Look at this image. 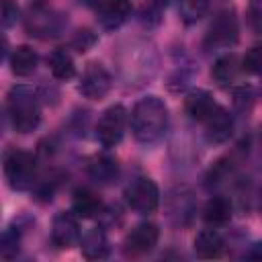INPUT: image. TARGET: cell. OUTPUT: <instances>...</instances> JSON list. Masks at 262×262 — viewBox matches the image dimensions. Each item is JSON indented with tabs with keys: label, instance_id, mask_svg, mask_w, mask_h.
I'll use <instances>...</instances> for the list:
<instances>
[{
	"label": "cell",
	"instance_id": "cell-16",
	"mask_svg": "<svg viewBox=\"0 0 262 262\" xmlns=\"http://www.w3.org/2000/svg\"><path fill=\"white\" fill-rule=\"evenodd\" d=\"M102 209V203L100 199L88 190V188H80L74 192V199H72V211L76 213V217H82V219H90V217H96Z\"/></svg>",
	"mask_w": 262,
	"mask_h": 262
},
{
	"label": "cell",
	"instance_id": "cell-1",
	"mask_svg": "<svg viewBox=\"0 0 262 262\" xmlns=\"http://www.w3.org/2000/svg\"><path fill=\"white\" fill-rule=\"evenodd\" d=\"M168 125V108L158 96H143L131 111V131L139 143H154Z\"/></svg>",
	"mask_w": 262,
	"mask_h": 262
},
{
	"label": "cell",
	"instance_id": "cell-9",
	"mask_svg": "<svg viewBox=\"0 0 262 262\" xmlns=\"http://www.w3.org/2000/svg\"><path fill=\"white\" fill-rule=\"evenodd\" d=\"M158 237H160V231L154 223H139L125 237V254H129V256L147 254L156 248Z\"/></svg>",
	"mask_w": 262,
	"mask_h": 262
},
{
	"label": "cell",
	"instance_id": "cell-28",
	"mask_svg": "<svg viewBox=\"0 0 262 262\" xmlns=\"http://www.w3.org/2000/svg\"><path fill=\"white\" fill-rule=\"evenodd\" d=\"M248 258H252V260H262V242H258V244L252 246V250L248 252Z\"/></svg>",
	"mask_w": 262,
	"mask_h": 262
},
{
	"label": "cell",
	"instance_id": "cell-19",
	"mask_svg": "<svg viewBox=\"0 0 262 262\" xmlns=\"http://www.w3.org/2000/svg\"><path fill=\"white\" fill-rule=\"evenodd\" d=\"M49 70L51 74L57 78V80H70L74 78L76 74V66H74V59L68 51L63 49H55L51 55H49Z\"/></svg>",
	"mask_w": 262,
	"mask_h": 262
},
{
	"label": "cell",
	"instance_id": "cell-23",
	"mask_svg": "<svg viewBox=\"0 0 262 262\" xmlns=\"http://www.w3.org/2000/svg\"><path fill=\"white\" fill-rule=\"evenodd\" d=\"M0 252H2V258L4 260H10V258L16 256V252H18V233L16 231H12V229L4 231Z\"/></svg>",
	"mask_w": 262,
	"mask_h": 262
},
{
	"label": "cell",
	"instance_id": "cell-11",
	"mask_svg": "<svg viewBox=\"0 0 262 262\" xmlns=\"http://www.w3.org/2000/svg\"><path fill=\"white\" fill-rule=\"evenodd\" d=\"M131 12L129 0H98L96 14L104 29H117L121 27Z\"/></svg>",
	"mask_w": 262,
	"mask_h": 262
},
{
	"label": "cell",
	"instance_id": "cell-25",
	"mask_svg": "<svg viewBox=\"0 0 262 262\" xmlns=\"http://www.w3.org/2000/svg\"><path fill=\"white\" fill-rule=\"evenodd\" d=\"M18 6H16V2H12V0H2V27L4 29H10L12 25H16V20H18Z\"/></svg>",
	"mask_w": 262,
	"mask_h": 262
},
{
	"label": "cell",
	"instance_id": "cell-20",
	"mask_svg": "<svg viewBox=\"0 0 262 262\" xmlns=\"http://www.w3.org/2000/svg\"><path fill=\"white\" fill-rule=\"evenodd\" d=\"M88 174L96 182H111L117 176V162L108 156H96L88 164Z\"/></svg>",
	"mask_w": 262,
	"mask_h": 262
},
{
	"label": "cell",
	"instance_id": "cell-17",
	"mask_svg": "<svg viewBox=\"0 0 262 262\" xmlns=\"http://www.w3.org/2000/svg\"><path fill=\"white\" fill-rule=\"evenodd\" d=\"M37 61H39V57L29 45H18L10 55V70L14 76L25 78V76H31L35 72Z\"/></svg>",
	"mask_w": 262,
	"mask_h": 262
},
{
	"label": "cell",
	"instance_id": "cell-13",
	"mask_svg": "<svg viewBox=\"0 0 262 262\" xmlns=\"http://www.w3.org/2000/svg\"><path fill=\"white\" fill-rule=\"evenodd\" d=\"M80 248H82L84 258H88V260L106 258V254H108V242H106L104 231H102L100 227L88 229V231L80 237Z\"/></svg>",
	"mask_w": 262,
	"mask_h": 262
},
{
	"label": "cell",
	"instance_id": "cell-6",
	"mask_svg": "<svg viewBox=\"0 0 262 262\" xmlns=\"http://www.w3.org/2000/svg\"><path fill=\"white\" fill-rule=\"evenodd\" d=\"M125 123H127V111L121 104L108 106L98 123H96V137L104 147H115L125 133Z\"/></svg>",
	"mask_w": 262,
	"mask_h": 262
},
{
	"label": "cell",
	"instance_id": "cell-8",
	"mask_svg": "<svg viewBox=\"0 0 262 262\" xmlns=\"http://www.w3.org/2000/svg\"><path fill=\"white\" fill-rule=\"evenodd\" d=\"M80 227H78V219L76 213H57L51 225V242L55 248L59 250H70L80 242Z\"/></svg>",
	"mask_w": 262,
	"mask_h": 262
},
{
	"label": "cell",
	"instance_id": "cell-14",
	"mask_svg": "<svg viewBox=\"0 0 262 262\" xmlns=\"http://www.w3.org/2000/svg\"><path fill=\"white\" fill-rule=\"evenodd\" d=\"M242 68H244V63L237 59V55L227 53V55H221V57L213 63L211 76H213V80H215L219 86H227V84H231V82L237 78V74H239Z\"/></svg>",
	"mask_w": 262,
	"mask_h": 262
},
{
	"label": "cell",
	"instance_id": "cell-29",
	"mask_svg": "<svg viewBox=\"0 0 262 262\" xmlns=\"http://www.w3.org/2000/svg\"><path fill=\"white\" fill-rule=\"evenodd\" d=\"M258 211L262 215V188H260V194H258Z\"/></svg>",
	"mask_w": 262,
	"mask_h": 262
},
{
	"label": "cell",
	"instance_id": "cell-21",
	"mask_svg": "<svg viewBox=\"0 0 262 262\" xmlns=\"http://www.w3.org/2000/svg\"><path fill=\"white\" fill-rule=\"evenodd\" d=\"M209 10V0H180L178 2V12L180 18L186 25H194L196 20H201Z\"/></svg>",
	"mask_w": 262,
	"mask_h": 262
},
{
	"label": "cell",
	"instance_id": "cell-15",
	"mask_svg": "<svg viewBox=\"0 0 262 262\" xmlns=\"http://www.w3.org/2000/svg\"><path fill=\"white\" fill-rule=\"evenodd\" d=\"M223 252V237L217 229H203L194 237V254L199 258H217Z\"/></svg>",
	"mask_w": 262,
	"mask_h": 262
},
{
	"label": "cell",
	"instance_id": "cell-3",
	"mask_svg": "<svg viewBox=\"0 0 262 262\" xmlns=\"http://www.w3.org/2000/svg\"><path fill=\"white\" fill-rule=\"evenodd\" d=\"M37 170L35 156L25 149H12L4 158V176L12 190H25L33 184Z\"/></svg>",
	"mask_w": 262,
	"mask_h": 262
},
{
	"label": "cell",
	"instance_id": "cell-2",
	"mask_svg": "<svg viewBox=\"0 0 262 262\" xmlns=\"http://www.w3.org/2000/svg\"><path fill=\"white\" fill-rule=\"evenodd\" d=\"M8 115L12 121L14 131L29 133L41 121V111L33 88L29 86H14L8 94Z\"/></svg>",
	"mask_w": 262,
	"mask_h": 262
},
{
	"label": "cell",
	"instance_id": "cell-7",
	"mask_svg": "<svg viewBox=\"0 0 262 262\" xmlns=\"http://www.w3.org/2000/svg\"><path fill=\"white\" fill-rule=\"evenodd\" d=\"M113 86V80H111V74L104 70V66L92 61L84 68L82 76H80V84H78V90L84 98L88 100H100L108 94Z\"/></svg>",
	"mask_w": 262,
	"mask_h": 262
},
{
	"label": "cell",
	"instance_id": "cell-24",
	"mask_svg": "<svg viewBox=\"0 0 262 262\" xmlns=\"http://www.w3.org/2000/svg\"><path fill=\"white\" fill-rule=\"evenodd\" d=\"M248 23L256 35H262V0L248 2Z\"/></svg>",
	"mask_w": 262,
	"mask_h": 262
},
{
	"label": "cell",
	"instance_id": "cell-4",
	"mask_svg": "<svg viewBox=\"0 0 262 262\" xmlns=\"http://www.w3.org/2000/svg\"><path fill=\"white\" fill-rule=\"evenodd\" d=\"M125 201L129 205V209H133L139 215H149L158 209L160 205V190L158 184L147 178V176H139L133 182L127 184L125 188Z\"/></svg>",
	"mask_w": 262,
	"mask_h": 262
},
{
	"label": "cell",
	"instance_id": "cell-5",
	"mask_svg": "<svg viewBox=\"0 0 262 262\" xmlns=\"http://www.w3.org/2000/svg\"><path fill=\"white\" fill-rule=\"evenodd\" d=\"M235 41H237V18H235L233 10L225 8L209 25L205 45L211 49H225V47L233 45Z\"/></svg>",
	"mask_w": 262,
	"mask_h": 262
},
{
	"label": "cell",
	"instance_id": "cell-27",
	"mask_svg": "<svg viewBox=\"0 0 262 262\" xmlns=\"http://www.w3.org/2000/svg\"><path fill=\"white\" fill-rule=\"evenodd\" d=\"M94 41H96V37L90 31H78V35L74 37V47L78 51H86Z\"/></svg>",
	"mask_w": 262,
	"mask_h": 262
},
{
	"label": "cell",
	"instance_id": "cell-10",
	"mask_svg": "<svg viewBox=\"0 0 262 262\" xmlns=\"http://www.w3.org/2000/svg\"><path fill=\"white\" fill-rule=\"evenodd\" d=\"M233 133V117L223 108L217 106L213 115L205 121V135L211 143H225Z\"/></svg>",
	"mask_w": 262,
	"mask_h": 262
},
{
	"label": "cell",
	"instance_id": "cell-18",
	"mask_svg": "<svg viewBox=\"0 0 262 262\" xmlns=\"http://www.w3.org/2000/svg\"><path fill=\"white\" fill-rule=\"evenodd\" d=\"M203 217L209 225H225L231 219V201L225 196H211L203 209Z\"/></svg>",
	"mask_w": 262,
	"mask_h": 262
},
{
	"label": "cell",
	"instance_id": "cell-26",
	"mask_svg": "<svg viewBox=\"0 0 262 262\" xmlns=\"http://www.w3.org/2000/svg\"><path fill=\"white\" fill-rule=\"evenodd\" d=\"M233 102H235V106L237 108H250L252 106V102H254V94H252V90L250 88H246V86H242V88H237V90H233Z\"/></svg>",
	"mask_w": 262,
	"mask_h": 262
},
{
	"label": "cell",
	"instance_id": "cell-12",
	"mask_svg": "<svg viewBox=\"0 0 262 262\" xmlns=\"http://www.w3.org/2000/svg\"><path fill=\"white\" fill-rule=\"evenodd\" d=\"M217 106H219V104L213 100V96H211L207 90H199V88H196V90H190V92L186 94V98H184V111H186V115H188L192 121L205 123L207 117L213 115Z\"/></svg>",
	"mask_w": 262,
	"mask_h": 262
},
{
	"label": "cell",
	"instance_id": "cell-22",
	"mask_svg": "<svg viewBox=\"0 0 262 262\" xmlns=\"http://www.w3.org/2000/svg\"><path fill=\"white\" fill-rule=\"evenodd\" d=\"M242 63H244V70H248L250 74H258V76H262V45L252 47V49L244 55Z\"/></svg>",
	"mask_w": 262,
	"mask_h": 262
}]
</instances>
